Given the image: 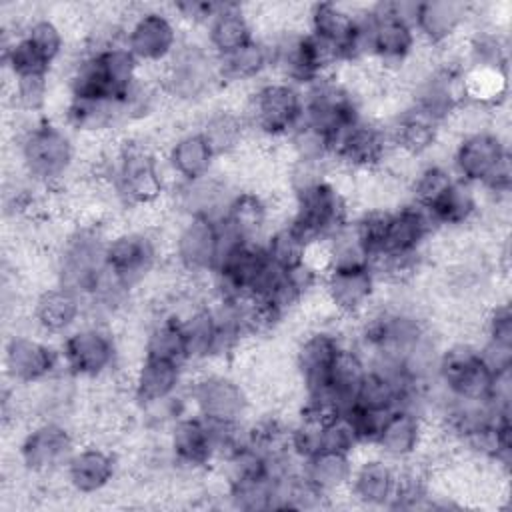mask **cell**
Here are the masks:
<instances>
[{
  "instance_id": "obj_43",
  "label": "cell",
  "mask_w": 512,
  "mask_h": 512,
  "mask_svg": "<svg viewBox=\"0 0 512 512\" xmlns=\"http://www.w3.org/2000/svg\"><path fill=\"white\" fill-rule=\"evenodd\" d=\"M22 36L54 68L66 52V32L52 16H34L24 22Z\"/></svg>"
},
{
  "instance_id": "obj_36",
  "label": "cell",
  "mask_w": 512,
  "mask_h": 512,
  "mask_svg": "<svg viewBox=\"0 0 512 512\" xmlns=\"http://www.w3.org/2000/svg\"><path fill=\"white\" fill-rule=\"evenodd\" d=\"M218 68L224 88H240L246 84L254 86L272 72L270 46L262 36H256L238 50L220 56Z\"/></svg>"
},
{
  "instance_id": "obj_27",
  "label": "cell",
  "mask_w": 512,
  "mask_h": 512,
  "mask_svg": "<svg viewBox=\"0 0 512 512\" xmlns=\"http://www.w3.org/2000/svg\"><path fill=\"white\" fill-rule=\"evenodd\" d=\"M426 438V418L410 406H396L386 414L372 450L400 464L416 458L424 448Z\"/></svg>"
},
{
  "instance_id": "obj_40",
  "label": "cell",
  "mask_w": 512,
  "mask_h": 512,
  "mask_svg": "<svg viewBox=\"0 0 512 512\" xmlns=\"http://www.w3.org/2000/svg\"><path fill=\"white\" fill-rule=\"evenodd\" d=\"M142 356L172 360L188 366L186 342L178 318L168 312H154L142 338Z\"/></svg>"
},
{
  "instance_id": "obj_11",
  "label": "cell",
  "mask_w": 512,
  "mask_h": 512,
  "mask_svg": "<svg viewBox=\"0 0 512 512\" xmlns=\"http://www.w3.org/2000/svg\"><path fill=\"white\" fill-rule=\"evenodd\" d=\"M78 446V436L68 420L40 418L22 434L16 456L24 472L44 478L62 474Z\"/></svg>"
},
{
  "instance_id": "obj_31",
  "label": "cell",
  "mask_w": 512,
  "mask_h": 512,
  "mask_svg": "<svg viewBox=\"0 0 512 512\" xmlns=\"http://www.w3.org/2000/svg\"><path fill=\"white\" fill-rule=\"evenodd\" d=\"M164 160L176 182H190L216 170L218 156L198 128L180 130L166 146Z\"/></svg>"
},
{
  "instance_id": "obj_46",
  "label": "cell",
  "mask_w": 512,
  "mask_h": 512,
  "mask_svg": "<svg viewBox=\"0 0 512 512\" xmlns=\"http://www.w3.org/2000/svg\"><path fill=\"white\" fill-rule=\"evenodd\" d=\"M220 2H210V0H186V2H176L170 6V12L178 20V24L188 26V28H198L204 30V26L210 22V18L216 14Z\"/></svg>"
},
{
  "instance_id": "obj_14",
  "label": "cell",
  "mask_w": 512,
  "mask_h": 512,
  "mask_svg": "<svg viewBox=\"0 0 512 512\" xmlns=\"http://www.w3.org/2000/svg\"><path fill=\"white\" fill-rule=\"evenodd\" d=\"M182 26L170 10L144 6L128 12L124 24V46L144 66H164L180 46Z\"/></svg>"
},
{
  "instance_id": "obj_37",
  "label": "cell",
  "mask_w": 512,
  "mask_h": 512,
  "mask_svg": "<svg viewBox=\"0 0 512 512\" xmlns=\"http://www.w3.org/2000/svg\"><path fill=\"white\" fill-rule=\"evenodd\" d=\"M354 462L352 454L320 450L300 462V474L314 490L332 500L348 490Z\"/></svg>"
},
{
  "instance_id": "obj_38",
  "label": "cell",
  "mask_w": 512,
  "mask_h": 512,
  "mask_svg": "<svg viewBox=\"0 0 512 512\" xmlns=\"http://www.w3.org/2000/svg\"><path fill=\"white\" fill-rule=\"evenodd\" d=\"M366 370H368V362L364 354L350 340H346L334 360V366L328 376V384L322 390L340 412L348 410L354 404L358 386L366 376Z\"/></svg>"
},
{
  "instance_id": "obj_32",
  "label": "cell",
  "mask_w": 512,
  "mask_h": 512,
  "mask_svg": "<svg viewBox=\"0 0 512 512\" xmlns=\"http://www.w3.org/2000/svg\"><path fill=\"white\" fill-rule=\"evenodd\" d=\"M272 204L266 194L256 188H240L230 200L220 226L240 240L262 242L270 232Z\"/></svg>"
},
{
  "instance_id": "obj_21",
  "label": "cell",
  "mask_w": 512,
  "mask_h": 512,
  "mask_svg": "<svg viewBox=\"0 0 512 512\" xmlns=\"http://www.w3.org/2000/svg\"><path fill=\"white\" fill-rule=\"evenodd\" d=\"M348 338L334 326H316L296 344L292 368L302 394L322 392L328 384L334 360Z\"/></svg>"
},
{
  "instance_id": "obj_45",
  "label": "cell",
  "mask_w": 512,
  "mask_h": 512,
  "mask_svg": "<svg viewBox=\"0 0 512 512\" xmlns=\"http://www.w3.org/2000/svg\"><path fill=\"white\" fill-rule=\"evenodd\" d=\"M358 448H362V446H360L356 430L346 412H338L324 422L322 450H334V452L354 456L358 452Z\"/></svg>"
},
{
  "instance_id": "obj_4",
  "label": "cell",
  "mask_w": 512,
  "mask_h": 512,
  "mask_svg": "<svg viewBox=\"0 0 512 512\" xmlns=\"http://www.w3.org/2000/svg\"><path fill=\"white\" fill-rule=\"evenodd\" d=\"M106 240L100 220L82 222L62 236L54 256V282L84 298L86 306L108 280Z\"/></svg>"
},
{
  "instance_id": "obj_7",
  "label": "cell",
  "mask_w": 512,
  "mask_h": 512,
  "mask_svg": "<svg viewBox=\"0 0 512 512\" xmlns=\"http://www.w3.org/2000/svg\"><path fill=\"white\" fill-rule=\"evenodd\" d=\"M60 356L64 372L76 380L98 382L120 366L122 348L108 322L88 318L60 338Z\"/></svg>"
},
{
  "instance_id": "obj_24",
  "label": "cell",
  "mask_w": 512,
  "mask_h": 512,
  "mask_svg": "<svg viewBox=\"0 0 512 512\" xmlns=\"http://www.w3.org/2000/svg\"><path fill=\"white\" fill-rule=\"evenodd\" d=\"M438 232L430 212L406 200L390 210L384 248L378 256H422Z\"/></svg>"
},
{
  "instance_id": "obj_2",
  "label": "cell",
  "mask_w": 512,
  "mask_h": 512,
  "mask_svg": "<svg viewBox=\"0 0 512 512\" xmlns=\"http://www.w3.org/2000/svg\"><path fill=\"white\" fill-rule=\"evenodd\" d=\"M76 134L50 116H26L16 136V156L26 178L46 190H58L78 162Z\"/></svg>"
},
{
  "instance_id": "obj_25",
  "label": "cell",
  "mask_w": 512,
  "mask_h": 512,
  "mask_svg": "<svg viewBox=\"0 0 512 512\" xmlns=\"http://www.w3.org/2000/svg\"><path fill=\"white\" fill-rule=\"evenodd\" d=\"M88 316L84 298L72 290L52 282L38 290L32 298L30 320L38 334L46 338H62Z\"/></svg>"
},
{
  "instance_id": "obj_5",
  "label": "cell",
  "mask_w": 512,
  "mask_h": 512,
  "mask_svg": "<svg viewBox=\"0 0 512 512\" xmlns=\"http://www.w3.org/2000/svg\"><path fill=\"white\" fill-rule=\"evenodd\" d=\"M158 84L166 100L178 106H198L224 90L218 56L204 38L184 34L176 52L160 66Z\"/></svg>"
},
{
  "instance_id": "obj_9",
  "label": "cell",
  "mask_w": 512,
  "mask_h": 512,
  "mask_svg": "<svg viewBox=\"0 0 512 512\" xmlns=\"http://www.w3.org/2000/svg\"><path fill=\"white\" fill-rule=\"evenodd\" d=\"M304 116L302 122L320 130L330 144L354 122L366 116L362 98L340 78L338 72L322 76L302 88Z\"/></svg>"
},
{
  "instance_id": "obj_22",
  "label": "cell",
  "mask_w": 512,
  "mask_h": 512,
  "mask_svg": "<svg viewBox=\"0 0 512 512\" xmlns=\"http://www.w3.org/2000/svg\"><path fill=\"white\" fill-rule=\"evenodd\" d=\"M306 30L334 48L342 66L358 64V6L340 2H314L306 8Z\"/></svg>"
},
{
  "instance_id": "obj_12",
  "label": "cell",
  "mask_w": 512,
  "mask_h": 512,
  "mask_svg": "<svg viewBox=\"0 0 512 512\" xmlns=\"http://www.w3.org/2000/svg\"><path fill=\"white\" fill-rule=\"evenodd\" d=\"M438 386L456 400H488L494 372L476 342L460 338L442 346L436 370Z\"/></svg>"
},
{
  "instance_id": "obj_23",
  "label": "cell",
  "mask_w": 512,
  "mask_h": 512,
  "mask_svg": "<svg viewBox=\"0 0 512 512\" xmlns=\"http://www.w3.org/2000/svg\"><path fill=\"white\" fill-rule=\"evenodd\" d=\"M230 176L220 174L218 168L190 182H176L172 186V208L180 216H198L220 222L230 200L240 190Z\"/></svg>"
},
{
  "instance_id": "obj_44",
  "label": "cell",
  "mask_w": 512,
  "mask_h": 512,
  "mask_svg": "<svg viewBox=\"0 0 512 512\" xmlns=\"http://www.w3.org/2000/svg\"><path fill=\"white\" fill-rule=\"evenodd\" d=\"M50 76L52 74L10 78V98L14 110L24 116H44L50 100Z\"/></svg>"
},
{
  "instance_id": "obj_42",
  "label": "cell",
  "mask_w": 512,
  "mask_h": 512,
  "mask_svg": "<svg viewBox=\"0 0 512 512\" xmlns=\"http://www.w3.org/2000/svg\"><path fill=\"white\" fill-rule=\"evenodd\" d=\"M456 180L448 162L442 160H426L416 166L408 180V200L430 206L452 182Z\"/></svg>"
},
{
  "instance_id": "obj_3",
  "label": "cell",
  "mask_w": 512,
  "mask_h": 512,
  "mask_svg": "<svg viewBox=\"0 0 512 512\" xmlns=\"http://www.w3.org/2000/svg\"><path fill=\"white\" fill-rule=\"evenodd\" d=\"M454 176L482 196H510L512 156L508 138L496 126L460 134L448 160Z\"/></svg>"
},
{
  "instance_id": "obj_8",
  "label": "cell",
  "mask_w": 512,
  "mask_h": 512,
  "mask_svg": "<svg viewBox=\"0 0 512 512\" xmlns=\"http://www.w3.org/2000/svg\"><path fill=\"white\" fill-rule=\"evenodd\" d=\"M292 212L288 222L308 240H326L354 216L352 196L342 182L328 176L300 192L290 194Z\"/></svg>"
},
{
  "instance_id": "obj_17",
  "label": "cell",
  "mask_w": 512,
  "mask_h": 512,
  "mask_svg": "<svg viewBox=\"0 0 512 512\" xmlns=\"http://www.w3.org/2000/svg\"><path fill=\"white\" fill-rule=\"evenodd\" d=\"M380 280L370 264L330 268L320 284L322 298L342 320H358L378 298Z\"/></svg>"
},
{
  "instance_id": "obj_1",
  "label": "cell",
  "mask_w": 512,
  "mask_h": 512,
  "mask_svg": "<svg viewBox=\"0 0 512 512\" xmlns=\"http://www.w3.org/2000/svg\"><path fill=\"white\" fill-rule=\"evenodd\" d=\"M164 156L150 140L126 136L116 146L106 148L94 162L98 182H104L114 200L124 208H150L174 186Z\"/></svg>"
},
{
  "instance_id": "obj_33",
  "label": "cell",
  "mask_w": 512,
  "mask_h": 512,
  "mask_svg": "<svg viewBox=\"0 0 512 512\" xmlns=\"http://www.w3.org/2000/svg\"><path fill=\"white\" fill-rule=\"evenodd\" d=\"M196 128L208 140L218 160L240 156L252 138L240 106L232 104H218L208 108Z\"/></svg>"
},
{
  "instance_id": "obj_16",
  "label": "cell",
  "mask_w": 512,
  "mask_h": 512,
  "mask_svg": "<svg viewBox=\"0 0 512 512\" xmlns=\"http://www.w3.org/2000/svg\"><path fill=\"white\" fill-rule=\"evenodd\" d=\"M4 372L16 386H36L64 372L60 348L46 336L14 332L4 342Z\"/></svg>"
},
{
  "instance_id": "obj_13",
  "label": "cell",
  "mask_w": 512,
  "mask_h": 512,
  "mask_svg": "<svg viewBox=\"0 0 512 512\" xmlns=\"http://www.w3.org/2000/svg\"><path fill=\"white\" fill-rule=\"evenodd\" d=\"M106 266L110 276L134 294L160 266V240L148 228H122L108 234Z\"/></svg>"
},
{
  "instance_id": "obj_15",
  "label": "cell",
  "mask_w": 512,
  "mask_h": 512,
  "mask_svg": "<svg viewBox=\"0 0 512 512\" xmlns=\"http://www.w3.org/2000/svg\"><path fill=\"white\" fill-rule=\"evenodd\" d=\"M170 256L184 278L210 280L220 256V222L180 216L170 240Z\"/></svg>"
},
{
  "instance_id": "obj_34",
  "label": "cell",
  "mask_w": 512,
  "mask_h": 512,
  "mask_svg": "<svg viewBox=\"0 0 512 512\" xmlns=\"http://www.w3.org/2000/svg\"><path fill=\"white\" fill-rule=\"evenodd\" d=\"M256 20L244 4L220 2L216 14L202 30L208 48L220 58L256 38Z\"/></svg>"
},
{
  "instance_id": "obj_19",
  "label": "cell",
  "mask_w": 512,
  "mask_h": 512,
  "mask_svg": "<svg viewBox=\"0 0 512 512\" xmlns=\"http://www.w3.org/2000/svg\"><path fill=\"white\" fill-rule=\"evenodd\" d=\"M476 12V4L460 0H424L416 2L412 24L426 48L444 50L464 38V32L476 22Z\"/></svg>"
},
{
  "instance_id": "obj_39",
  "label": "cell",
  "mask_w": 512,
  "mask_h": 512,
  "mask_svg": "<svg viewBox=\"0 0 512 512\" xmlns=\"http://www.w3.org/2000/svg\"><path fill=\"white\" fill-rule=\"evenodd\" d=\"M462 94L464 104L498 114L508 102V68L464 66Z\"/></svg>"
},
{
  "instance_id": "obj_29",
  "label": "cell",
  "mask_w": 512,
  "mask_h": 512,
  "mask_svg": "<svg viewBox=\"0 0 512 512\" xmlns=\"http://www.w3.org/2000/svg\"><path fill=\"white\" fill-rule=\"evenodd\" d=\"M186 364L140 356L130 376V400L136 408L174 398L186 388Z\"/></svg>"
},
{
  "instance_id": "obj_10",
  "label": "cell",
  "mask_w": 512,
  "mask_h": 512,
  "mask_svg": "<svg viewBox=\"0 0 512 512\" xmlns=\"http://www.w3.org/2000/svg\"><path fill=\"white\" fill-rule=\"evenodd\" d=\"M184 392L190 410L212 424H242L248 420L250 392L228 372L204 370L186 384Z\"/></svg>"
},
{
  "instance_id": "obj_35",
  "label": "cell",
  "mask_w": 512,
  "mask_h": 512,
  "mask_svg": "<svg viewBox=\"0 0 512 512\" xmlns=\"http://www.w3.org/2000/svg\"><path fill=\"white\" fill-rule=\"evenodd\" d=\"M426 210L440 232L466 230L482 216V196L476 186L456 178Z\"/></svg>"
},
{
  "instance_id": "obj_18",
  "label": "cell",
  "mask_w": 512,
  "mask_h": 512,
  "mask_svg": "<svg viewBox=\"0 0 512 512\" xmlns=\"http://www.w3.org/2000/svg\"><path fill=\"white\" fill-rule=\"evenodd\" d=\"M164 444L172 466L182 472H206L216 466L214 424L188 410L180 414L164 432Z\"/></svg>"
},
{
  "instance_id": "obj_6",
  "label": "cell",
  "mask_w": 512,
  "mask_h": 512,
  "mask_svg": "<svg viewBox=\"0 0 512 512\" xmlns=\"http://www.w3.org/2000/svg\"><path fill=\"white\" fill-rule=\"evenodd\" d=\"M252 136L284 142L302 122L304 92L282 78H264L254 84L240 106Z\"/></svg>"
},
{
  "instance_id": "obj_26",
  "label": "cell",
  "mask_w": 512,
  "mask_h": 512,
  "mask_svg": "<svg viewBox=\"0 0 512 512\" xmlns=\"http://www.w3.org/2000/svg\"><path fill=\"white\" fill-rule=\"evenodd\" d=\"M382 122L388 130L392 148L416 160L426 158L440 144L446 130L444 124H440L408 100Z\"/></svg>"
},
{
  "instance_id": "obj_28",
  "label": "cell",
  "mask_w": 512,
  "mask_h": 512,
  "mask_svg": "<svg viewBox=\"0 0 512 512\" xmlns=\"http://www.w3.org/2000/svg\"><path fill=\"white\" fill-rule=\"evenodd\" d=\"M118 470L120 462L114 450L96 442H88L76 448L62 476L74 494L96 496L112 486Z\"/></svg>"
},
{
  "instance_id": "obj_30",
  "label": "cell",
  "mask_w": 512,
  "mask_h": 512,
  "mask_svg": "<svg viewBox=\"0 0 512 512\" xmlns=\"http://www.w3.org/2000/svg\"><path fill=\"white\" fill-rule=\"evenodd\" d=\"M398 474V462L374 452L372 456L354 462L346 494L362 508H390L398 486Z\"/></svg>"
},
{
  "instance_id": "obj_20",
  "label": "cell",
  "mask_w": 512,
  "mask_h": 512,
  "mask_svg": "<svg viewBox=\"0 0 512 512\" xmlns=\"http://www.w3.org/2000/svg\"><path fill=\"white\" fill-rule=\"evenodd\" d=\"M392 150L388 130L380 118L362 116L332 144V160L348 172H370L382 166Z\"/></svg>"
},
{
  "instance_id": "obj_41",
  "label": "cell",
  "mask_w": 512,
  "mask_h": 512,
  "mask_svg": "<svg viewBox=\"0 0 512 512\" xmlns=\"http://www.w3.org/2000/svg\"><path fill=\"white\" fill-rule=\"evenodd\" d=\"M262 246L272 266L280 270H294L304 264L310 242L286 218L284 222L270 228L262 240Z\"/></svg>"
}]
</instances>
